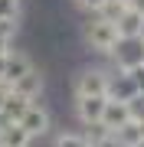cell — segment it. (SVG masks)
Returning a JSON list of instances; mask_svg holds the SVG:
<instances>
[{
    "mask_svg": "<svg viewBox=\"0 0 144 147\" xmlns=\"http://www.w3.org/2000/svg\"><path fill=\"white\" fill-rule=\"evenodd\" d=\"M82 42H85L89 49H95L98 56H115L118 42H121V33L112 20H101V16H92L85 20V26H82Z\"/></svg>",
    "mask_w": 144,
    "mask_h": 147,
    "instance_id": "cell-1",
    "label": "cell"
},
{
    "mask_svg": "<svg viewBox=\"0 0 144 147\" xmlns=\"http://www.w3.org/2000/svg\"><path fill=\"white\" fill-rule=\"evenodd\" d=\"M112 72L101 65H82L72 75V95L75 98H108Z\"/></svg>",
    "mask_w": 144,
    "mask_h": 147,
    "instance_id": "cell-2",
    "label": "cell"
},
{
    "mask_svg": "<svg viewBox=\"0 0 144 147\" xmlns=\"http://www.w3.org/2000/svg\"><path fill=\"white\" fill-rule=\"evenodd\" d=\"M112 62H115V69L121 75L138 72V69L144 65V42L141 39H121L118 49H115V56H112Z\"/></svg>",
    "mask_w": 144,
    "mask_h": 147,
    "instance_id": "cell-3",
    "label": "cell"
},
{
    "mask_svg": "<svg viewBox=\"0 0 144 147\" xmlns=\"http://www.w3.org/2000/svg\"><path fill=\"white\" fill-rule=\"evenodd\" d=\"M16 124H20L23 131L33 137V141H36V137H46L49 127H53V111H49L43 101H33V105L23 111V118L16 121Z\"/></svg>",
    "mask_w": 144,
    "mask_h": 147,
    "instance_id": "cell-4",
    "label": "cell"
},
{
    "mask_svg": "<svg viewBox=\"0 0 144 147\" xmlns=\"http://www.w3.org/2000/svg\"><path fill=\"white\" fill-rule=\"evenodd\" d=\"M43 92H46L43 69H33L30 75H23V79L13 85V95H20V98H26V101H43Z\"/></svg>",
    "mask_w": 144,
    "mask_h": 147,
    "instance_id": "cell-5",
    "label": "cell"
},
{
    "mask_svg": "<svg viewBox=\"0 0 144 147\" xmlns=\"http://www.w3.org/2000/svg\"><path fill=\"white\" fill-rule=\"evenodd\" d=\"M105 105H108V98H75V118L82 121V127L101 124V118H105Z\"/></svg>",
    "mask_w": 144,
    "mask_h": 147,
    "instance_id": "cell-6",
    "label": "cell"
},
{
    "mask_svg": "<svg viewBox=\"0 0 144 147\" xmlns=\"http://www.w3.org/2000/svg\"><path fill=\"white\" fill-rule=\"evenodd\" d=\"M101 124H105L108 134H118L121 127H128V124H131V111H128V105H124V101H112V98H108Z\"/></svg>",
    "mask_w": 144,
    "mask_h": 147,
    "instance_id": "cell-7",
    "label": "cell"
},
{
    "mask_svg": "<svg viewBox=\"0 0 144 147\" xmlns=\"http://www.w3.org/2000/svg\"><path fill=\"white\" fill-rule=\"evenodd\" d=\"M33 69H36V62H33V59H30L26 53H13V56H10V62H7V72H3V82H7V85H10V88H13V85L20 82L23 75H30Z\"/></svg>",
    "mask_w": 144,
    "mask_h": 147,
    "instance_id": "cell-8",
    "label": "cell"
},
{
    "mask_svg": "<svg viewBox=\"0 0 144 147\" xmlns=\"http://www.w3.org/2000/svg\"><path fill=\"white\" fill-rule=\"evenodd\" d=\"M134 95H138V88H134V79H131V75L115 72V75H112V85H108V98H112V101H124V105H128Z\"/></svg>",
    "mask_w": 144,
    "mask_h": 147,
    "instance_id": "cell-9",
    "label": "cell"
},
{
    "mask_svg": "<svg viewBox=\"0 0 144 147\" xmlns=\"http://www.w3.org/2000/svg\"><path fill=\"white\" fill-rule=\"evenodd\" d=\"M118 33H121V39H141V26H144V16L138 13H131V10H124L121 16H118Z\"/></svg>",
    "mask_w": 144,
    "mask_h": 147,
    "instance_id": "cell-10",
    "label": "cell"
},
{
    "mask_svg": "<svg viewBox=\"0 0 144 147\" xmlns=\"http://www.w3.org/2000/svg\"><path fill=\"white\" fill-rule=\"evenodd\" d=\"M0 137H3V144H0V147H30V144H33V137L23 131L20 124L3 127V131H0Z\"/></svg>",
    "mask_w": 144,
    "mask_h": 147,
    "instance_id": "cell-11",
    "label": "cell"
},
{
    "mask_svg": "<svg viewBox=\"0 0 144 147\" xmlns=\"http://www.w3.org/2000/svg\"><path fill=\"white\" fill-rule=\"evenodd\" d=\"M53 147H92V144H89V137L82 131H59Z\"/></svg>",
    "mask_w": 144,
    "mask_h": 147,
    "instance_id": "cell-12",
    "label": "cell"
},
{
    "mask_svg": "<svg viewBox=\"0 0 144 147\" xmlns=\"http://www.w3.org/2000/svg\"><path fill=\"white\" fill-rule=\"evenodd\" d=\"M124 10H128V3H124V0H108L105 7H101V20H112V23H118V16H121Z\"/></svg>",
    "mask_w": 144,
    "mask_h": 147,
    "instance_id": "cell-13",
    "label": "cell"
},
{
    "mask_svg": "<svg viewBox=\"0 0 144 147\" xmlns=\"http://www.w3.org/2000/svg\"><path fill=\"white\" fill-rule=\"evenodd\" d=\"M23 0H0V20H20Z\"/></svg>",
    "mask_w": 144,
    "mask_h": 147,
    "instance_id": "cell-14",
    "label": "cell"
},
{
    "mask_svg": "<svg viewBox=\"0 0 144 147\" xmlns=\"http://www.w3.org/2000/svg\"><path fill=\"white\" fill-rule=\"evenodd\" d=\"M128 111H131V121H134V124L144 127V95H134V98L128 101Z\"/></svg>",
    "mask_w": 144,
    "mask_h": 147,
    "instance_id": "cell-15",
    "label": "cell"
},
{
    "mask_svg": "<svg viewBox=\"0 0 144 147\" xmlns=\"http://www.w3.org/2000/svg\"><path fill=\"white\" fill-rule=\"evenodd\" d=\"M105 3H108V0H72V7H75V10H82V13H92V16H98Z\"/></svg>",
    "mask_w": 144,
    "mask_h": 147,
    "instance_id": "cell-16",
    "label": "cell"
},
{
    "mask_svg": "<svg viewBox=\"0 0 144 147\" xmlns=\"http://www.w3.org/2000/svg\"><path fill=\"white\" fill-rule=\"evenodd\" d=\"M16 33H20V20H0V39L13 42Z\"/></svg>",
    "mask_w": 144,
    "mask_h": 147,
    "instance_id": "cell-17",
    "label": "cell"
},
{
    "mask_svg": "<svg viewBox=\"0 0 144 147\" xmlns=\"http://www.w3.org/2000/svg\"><path fill=\"white\" fill-rule=\"evenodd\" d=\"M131 79H134V88H138V95H144V65L138 69V72H131Z\"/></svg>",
    "mask_w": 144,
    "mask_h": 147,
    "instance_id": "cell-18",
    "label": "cell"
},
{
    "mask_svg": "<svg viewBox=\"0 0 144 147\" xmlns=\"http://www.w3.org/2000/svg\"><path fill=\"white\" fill-rule=\"evenodd\" d=\"M10 95H13V88H10V85H7L3 79H0V108H3V101L10 98Z\"/></svg>",
    "mask_w": 144,
    "mask_h": 147,
    "instance_id": "cell-19",
    "label": "cell"
},
{
    "mask_svg": "<svg viewBox=\"0 0 144 147\" xmlns=\"http://www.w3.org/2000/svg\"><path fill=\"white\" fill-rule=\"evenodd\" d=\"M128 10L138 13V16H144V0H128Z\"/></svg>",
    "mask_w": 144,
    "mask_h": 147,
    "instance_id": "cell-20",
    "label": "cell"
},
{
    "mask_svg": "<svg viewBox=\"0 0 144 147\" xmlns=\"http://www.w3.org/2000/svg\"><path fill=\"white\" fill-rule=\"evenodd\" d=\"M13 53V42H7V39H0V56H10Z\"/></svg>",
    "mask_w": 144,
    "mask_h": 147,
    "instance_id": "cell-21",
    "label": "cell"
},
{
    "mask_svg": "<svg viewBox=\"0 0 144 147\" xmlns=\"http://www.w3.org/2000/svg\"><path fill=\"white\" fill-rule=\"evenodd\" d=\"M13 53H16V49H13ZM10 53V56H13ZM10 56H0V79H3V72H7V62H10Z\"/></svg>",
    "mask_w": 144,
    "mask_h": 147,
    "instance_id": "cell-22",
    "label": "cell"
},
{
    "mask_svg": "<svg viewBox=\"0 0 144 147\" xmlns=\"http://www.w3.org/2000/svg\"><path fill=\"white\" fill-rule=\"evenodd\" d=\"M141 42H144V26H141Z\"/></svg>",
    "mask_w": 144,
    "mask_h": 147,
    "instance_id": "cell-23",
    "label": "cell"
},
{
    "mask_svg": "<svg viewBox=\"0 0 144 147\" xmlns=\"http://www.w3.org/2000/svg\"><path fill=\"white\" fill-rule=\"evenodd\" d=\"M138 147H144V137H141V144H138Z\"/></svg>",
    "mask_w": 144,
    "mask_h": 147,
    "instance_id": "cell-24",
    "label": "cell"
},
{
    "mask_svg": "<svg viewBox=\"0 0 144 147\" xmlns=\"http://www.w3.org/2000/svg\"><path fill=\"white\" fill-rule=\"evenodd\" d=\"M124 3H128V0H124Z\"/></svg>",
    "mask_w": 144,
    "mask_h": 147,
    "instance_id": "cell-25",
    "label": "cell"
}]
</instances>
